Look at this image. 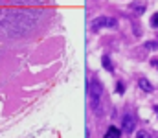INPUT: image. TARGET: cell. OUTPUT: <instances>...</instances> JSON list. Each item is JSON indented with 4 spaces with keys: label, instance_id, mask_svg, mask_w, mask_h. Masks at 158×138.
Segmentation results:
<instances>
[{
    "label": "cell",
    "instance_id": "cell-1",
    "mask_svg": "<svg viewBox=\"0 0 158 138\" xmlns=\"http://www.w3.org/2000/svg\"><path fill=\"white\" fill-rule=\"evenodd\" d=\"M116 19L112 17H98L92 20V30H99V28H116Z\"/></svg>",
    "mask_w": 158,
    "mask_h": 138
},
{
    "label": "cell",
    "instance_id": "cell-2",
    "mask_svg": "<svg viewBox=\"0 0 158 138\" xmlns=\"http://www.w3.org/2000/svg\"><path fill=\"white\" fill-rule=\"evenodd\" d=\"M101 83L99 81H92L90 83V101H92V107H96L98 105V101H99V98H101Z\"/></svg>",
    "mask_w": 158,
    "mask_h": 138
},
{
    "label": "cell",
    "instance_id": "cell-3",
    "mask_svg": "<svg viewBox=\"0 0 158 138\" xmlns=\"http://www.w3.org/2000/svg\"><path fill=\"white\" fill-rule=\"evenodd\" d=\"M121 129H123L125 133H132V131L136 129V118H134L132 114H125L123 120H121Z\"/></svg>",
    "mask_w": 158,
    "mask_h": 138
},
{
    "label": "cell",
    "instance_id": "cell-4",
    "mask_svg": "<svg viewBox=\"0 0 158 138\" xmlns=\"http://www.w3.org/2000/svg\"><path fill=\"white\" fill-rule=\"evenodd\" d=\"M138 85H140V89H142L143 92H153V85H151L145 77H142V79L138 81Z\"/></svg>",
    "mask_w": 158,
    "mask_h": 138
},
{
    "label": "cell",
    "instance_id": "cell-5",
    "mask_svg": "<svg viewBox=\"0 0 158 138\" xmlns=\"http://www.w3.org/2000/svg\"><path fill=\"white\" fill-rule=\"evenodd\" d=\"M105 138H121V133H119V129H116V127H109Z\"/></svg>",
    "mask_w": 158,
    "mask_h": 138
},
{
    "label": "cell",
    "instance_id": "cell-6",
    "mask_svg": "<svg viewBox=\"0 0 158 138\" xmlns=\"http://www.w3.org/2000/svg\"><path fill=\"white\" fill-rule=\"evenodd\" d=\"M103 65H105V66H107V68H109V70H112V63H110V59H109V57H107V55H105V57H103Z\"/></svg>",
    "mask_w": 158,
    "mask_h": 138
},
{
    "label": "cell",
    "instance_id": "cell-7",
    "mask_svg": "<svg viewBox=\"0 0 158 138\" xmlns=\"http://www.w3.org/2000/svg\"><path fill=\"white\" fill-rule=\"evenodd\" d=\"M136 138H151V135H149V133H145V131H140V133L136 135Z\"/></svg>",
    "mask_w": 158,
    "mask_h": 138
},
{
    "label": "cell",
    "instance_id": "cell-8",
    "mask_svg": "<svg viewBox=\"0 0 158 138\" xmlns=\"http://www.w3.org/2000/svg\"><path fill=\"white\" fill-rule=\"evenodd\" d=\"M151 26H158V13L153 17V19H151Z\"/></svg>",
    "mask_w": 158,
    "mask_h": 138
},
{
    "label": "cell",
    "instance_id": "cell-9",
    "mask_svg": "<svg viewBox=\"0 0 158 138\" xmlns=\"http://www.w3.org/2000/svg\"><path fill=\"white\" fill-rule=\"evenodd\" d=\"M125 90V87H123V83H118V92H123Z\"/></svg>",
    "mask_w": 158,
    "mask_h": 138
}]
</instances>
